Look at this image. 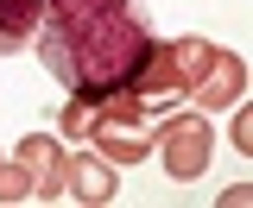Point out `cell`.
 Here are the masks:
<instances>
[{"label":"cell","instance_id":"cell-1","mask_svg":"<svg viewBox=\"0 0 253 208\" xmlns=\"http://www.w3.org/2000/svg\"><path fill=\"white\" fill-rule=\"evenodd\" d=\"M32 44L70 95H121L146 69L158 38L133 13V0H44Z\"/></svg>","mask_w":253,"mask_h":208},{"label":"cell","instance_id":"cell-2","mask_svg":"<svg viewBox=\"0 0 253 208\" xmlns=\"http://www.w3.org/2000/svg\"><path fill=\"white\" fill-rule=\"evenodd\" d=\"M57 133L95 145L108 164H139V158H152V114L126 89L121 95H70L63 114H57Z\"/></svg>","mask_w":253,"mask_h":208},{"label":"cell","instance_id":"cell-3","mask_svg":"<svg viewBox=\"0 0 253 208\" xmlns=\"http://www.w3.org/2000/svg\"><path fill=\"white\" fill-rule=\"evenodd\" d=\"M152 145L165 158V177L177 183H196L215 158V133H209V114H165L152 126Z\"/></svg>","mask_w":253,"mask_h":208},{"label":"cell","instance_id":"cell-4","mask_svg":"<svg viewBox=\"0 0 253 208\" xmlns=\"http://www.w3.org/2000/svg\"><path fill=\"white\" fill-rule=\"evenodd\" d=\"M13 158L26 164V177H32V202H63V171H70L63 133H26Z\"/></svg>","mask_w":253,"mask_h":208},{"label":"cell","instance_id":"cell-5","mask_svg":"<svg viewBox=\"0 0 253 208\" xmlns=\"http://www.w3.org/2000/svg\"><path fill=\"white\" fill-rule=\"evenodd\" d=\"M241 95H247V63L234 57V51H215V63L196 76L190 101H196V114H215V107H234Z\"/></svg>","mask_w":253,"mask_h":208},{"label":"cell","instance_id":"cell-6","mask_svg":"<svg viewBox=\"0 0 253 208\" xmlns=\"http://www.w3.org/2000/svg\"><path fill=\"white\" fill-rule=\"evenodd\" d=\"M63 196L70 202H89V208H108L121 189H114V164L101 151H70V171H63Z\"/></svg>","mask_w":253,"mask_h":208},{"label":"cell","instance_id":"cell-7","mask_svg":"<svg viewBox=\"0 0 253 208\" xmlns=\"http://www.w3.org/2000/svg\"><path fill=\"white\" fill-rule=\"evenodd\" d=\"M38 19H44V0H0V57L26 51Z\"/></svg>","mask_w":253,"mask_h":208},{"label":"cell","instance_id":"cell-8","mask_svg":"<svg viewBox=\"0 0 253 208\" xmlns=\"http://www.w3.org/2000/svg\"><path fill=\"white\" fill-rule=\"evenodd\" d=\"M0 202H32V177L19 158H0Z\"/></svg>","mask_w":253,"mask_h":208},{"label":"cell","instance_id":"cell-9","mask_svg":"<svg viewBox=\"0 0 253 208\" xmlns=\"http://www.w3.org/2000/svg\"><path fill=\"white\" fill-rule=\"evenodd\" d=\"M228 139H234V151H253V107H247V101H234V126H228Z\"/></svg>","mask_w":253,"mask_h":208},{"label":"cell","instance_id":"cell-10","mask_svg":"<svg viewBox=\"0 0 253 208\" xmlns=\"http://www.w3.org/2000/svg\"><path fill=\"white\" fill-rule=\"evenodd\" d=\"M253 202V183H228V189H221V208H247Z\"/></svg>","mask_w":253,"mask_h":208}]
</instances>
